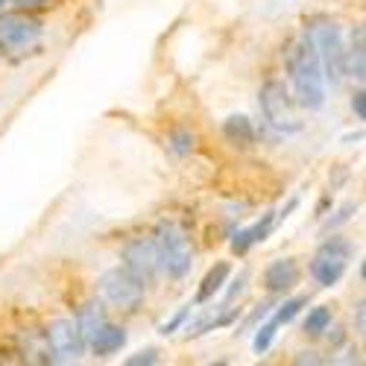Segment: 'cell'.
Masks as SVG:
<instances>
[{
	"label": "cell",
	"mask_w": 366,
	"mask_h": 366,
	"mask_svg": "<svg viewBox=\"0 0 366 366\" xmlns=\"http://www.w3.org/2000/svg\"><path fill=\"white\" fill-rule=\"evenodd\" d=\"M188 317H191V305H188V308H182V311H179V314H176V317H173L170 322H164V325H162L159 331H162L164 337H167V334H173V331H176L179 325H185V320H188Z\"/></svg>",
	"instance_id": "cell-22"
},
{
	"label": "cell",
	"mask_w": 366,
	"mask_h": 366,
	"mask_svg": "<svg viewBox=\"0 0 366 366\" xmlns=\"http://www.w3.org/2000/svg\"><path fill=\"white\" fill-rule=\"evenodd\" d=\"M366 74V53H363V26L357 24L352 29V44L346 47V76H352L357 85H363Z\"/></svg>",
	"instance_id": "cell-16"
},
{
	"label": "cell",
	"mask_w": 366,
	"mask_h": 366,
	"mask_svg": "<svg viewBox=\"0 0 366 366\" xmlns=\"http://www.w3.org/2000/svg\"><path fill=\"white\" fill-rule=\"evenodd\" d=\"M229 276H232V267L226 264V261H220V264H214L208 272H205V279L199 282V290H197V296H194V305H205V302H211L220 290H223V285L229 282Z\"/></svg>",
	"instance_id": "cell-15"
},
{
	"label": "cell",
	"mask_w": 366,
	"mask_h": 366,
	"mask_svg": "<svg viewBox=\"0 0 366 366\" xmlns=\"http://www.w3.org/2000/svg\"><path fill=\"white\" fill-rule=\"evenodd\" d=\"M152 240H156V249H159V264H162V272L167 279L179 282L185 279L191 267H194V252H191V243L185 237V232H182L173 220H162L156 226V234H152Z\"/></svg>",
	"instance_id": "cell-3"
},
{
	"label": "cell",
	"mask_w": 366,
	"mask_h": 366,
	"mask_svg": "<svg viewBox=\"0 0 366 366\" xmlns=\"http://www.w3.org/2000/svg\"><path fill=\"white\" fill-rule=\"evenodd\" d=\"M272 223H276V214H264L258 223H252L249 229H243V232H237L234 237H232V252L234 255H247L255 243H264L267 240V234L272 232Z\"/></svg>",
	"instance_id": "cell-11"
},
{
	"label": "cell",
	"mask_w": 366,
	"mask_h": 366,
	"mask_svg": "<svg viewBox=\"0 0 366 366\" xmlns=\"http://www.w3.org/2000/svg\"><path fill=\"white\" fill-rule=\"evenodd\" d=\"M100 296L117 311H138L147 299V285L135 279L127 267H112L100 279Z\"/></svg>",
	"instance_id": "cell-5"
},
{
	"label": "cell",
	"mask_w": 366,
	"mask_h": 366,
	"mask_svg": "<svg viewBox=\"0 0 366 366\" xmlns=\"http://www.w3.org/2000/svg\"><path fill=\"white\" fill-rule=\"evenodd\" d=\"M261 112L267 117V124L282 132V135H293L302 129V117L296 112V100L290 94V88L282 79H267L261 85Z\"/></svg>",
	"instance_id": "cell-4"
},
{
	"label": "cell",
	"mask_w": 366,
	"mask_h": 366,
	"mask_svg": "<svg viewBox=\"0 0 366 366\" xmlns=\"http://www.w3.org/2000/svg\"><path fill=\"white\" fill-rule=\"evenodd\" d=\"M6 4H9V0H0V9H4V6H6Z\"/></svg>",
	"instance_id": "cell-27"
},
{
	"label": "cell",
	"mask_w": 366,
	"mask_h": 366,
	"mask_svg": "<svg viewBox=\"0 0 366 366\" xmlns=\"http://www.w3.org/2000/svg\"><path fill=\"white\" fill-rule=\"evenodd\" d=\"M305 305H308V296H293V299H285V305H282V308L276 311V314H272V322H276V325H287L302 308H305Z\"/></svg>",
	"instance_id": "cell-19"
},
{
	"label": "cell",
	"mask_w": 366,
	"mask_h": 366,
	"mask_svg": "<svg viewBox=\"0 0 366 366\" xmlns=\"http://www.w3.org/2000/svg\"><path fill=\"white\" fill-rule=\"evenodd\" d=\"M276 331H279V325L272 322V320H269V322H264V325L258 328V334H255V343H252L258 355H264V352L272 346V340H276Z\"/></svg>",
	"instance_id": "cell-20"
},
{
	"label": "cell",
	"mask_w": 366,
	"mask_h": 366,
	"mask_svg": "<svg viewBox=\"0 0 366 366\" xmlns=\"http://www.w3.org/2000/svg\"><path fill=\"white\" fill-rule=\"evenodd\" d=\"M296 363H322V357H317V352H302Z\"/></svg>",
	"instance_id": "cell-26"
},
{
	"label": "cell",
	"mask_w": 366,
	"mask_h": 366,
	"mask_svg": "<svg viewBox=\"0 0 366 366\" xmlns=\"http://www.w3.org/2000/svg\"><path fill=\"white\" fill-rule=\"evenodd\" d=\"M308 36L314 41L317 59H320V68L325 82H331L337 88L346 79V44H343V29L334 24V21H317Z\"/></svg>",
	"instance_id": "cell-2"
},
{
	"label": "cell",
	"mask_w": 366,
	"mask_h": 366,
	"mask_svg": "<svg viewBox=\"0 0 366 366\" xmlns=\"http://www.w3.org/2000/svg\"><path fill=\"white\" fill-rule=\"evenodd\" d=\"M44 340L53 352V363H71L82 357L85 340L79 337L76 322L74 320H53L44 331Z\"/></svg>",
	"instance_id": "cell-9"
},
{
	"label": "cell",
	"mask_w": 366,
	"mask_h": 366,
	"mask_svg": "<svg viewBox=\"0 0 366 366\" xmlns=\"http://www.w3.org/2000/svg\"><path fill=\"white\" fill-rule=\"evenodd\" d=\"M124 267L132 272L135 279H141L147 287L156 282V276L162 272V264H159V249H156V240L152 237H135L124 247Z\"/></svg>",
	"instance_id": "cell-8"
},
{
	"label": "cell",
	"mask_w": 366,
	"mask_h": 366,
	"mask_svg": "<svg viewBox=\"0 0 366 366\" xmlns=\"http://www.w3.org/2000/svg\"><path fill=\"white\" fill-rule=\"evenodd\" d=\"M331 317L334 314H331L328 305H320V308L308 311V317H305V322H302L305 334H311V337H320V334H325L328 325H331Z\"/></svg>",
	"instance_id": "cell-17"
},
{
	"label": "cell",
	"mask_w": 366,
	"mask_h": 366,
	"mask_svg": "<svg viewBox=\"0 0 366 366\" xmlns=\"http://www.w3.org/2000/svg\"><path fill=\"white\" fill-rule=\"evenodd\" d=\"M41 33H44L41 21L24 12L0 15V53H24L41 39Z\"/></svg>",
	"instance_id": "cell-7"
},
{
	"label": "cell",
	"mask_w": 366,
	"mask_h": 366,
	"mask_svg": "<svg viewBox=\"0 0 366 366\" xmlns=\"http://www.w3.org/2000/svg\"><path fill=\"white\" fill-rule=\"evenodd\" d=\"M76 331H79V337L85 340V346L94 340V334L106 325V311H103V305L100 302H88L82 305V308L76 311Z\"/></svg>",
	"instance_id": "cell-14"
},
{
	"label": "cell",
	"mask_w": 366,
	"mask_h": 366,
	"mask_svg": "<svg viewBox=\"0 0 366 366\" xmlns=\"http://www.w3.org/2000/svg\"><path fill=\"white\" fill-rule=\"evenodd\" d=\"M127 366H152V363H159V349H144V352H135L124 360Z\"/></svg>",
	"instance_id": "cell-21"
},
{
	"label": "cell",
	"mask_w": 366,
	"mask_h": 366,
	"mask_svg": "<svg viewBox=\"0 0 366 366\" xmlns=\"http://www.w3.org/2000/svg\"><path fill=\"white\" fill-rule=\"evenodd\" d=\"M167 149L173 152V156H191V152L197 149V138L191 129H173L167 135Z\"/></svg>",
	"instance_id": "cell-18"
},
{
	"label": "cell",
	"mask_w": 366,
	"mask_h": 366,
	"mask_svg": "<svg viewBox=\"0 0 366 366\" xmlns=\"http://www.w3.org/2000/svg\"><path fill=\"white\" fill-rule=\"evenodd\" d=\"M299 276L302 272H299L296 258H279L264 269V287L269 293H287L290 287L299 285Z\"/></svg>",
	"instance_id": "cell-10"
},
{
	"label": "cell",
	"mask_w": 366,
	"mask_h": 366,
	"mask_svg": "<svg viewBox=\"0 0 366 366\" xmlns=\"http://www.w3.org/2000/svg\"><path fill=\"white\" fill-rule=\"evenodd\" d=\"M352 112H355L357 120H366V94H363V88L352 97Z\"/></svg>",
	"instance_id": "cell-23"
},
{
	"label": "cell",
	"mask_w": 366,
	"mask_h": 366,
	"mask_svg": "<svg viewBox=\"0 0 366 366\" xmlns=\"http://www.w3.org/2000/svg\"><path fill=\"white\" fill-rule=\"evenodd\" d=\"M47 4H50V0H15V6H18L21 12H24V9H26V12H29V9H41V6H47Z\"/></svg>",
	"instance_id": "cell-25"
},
{
	"label": "cell",
	"mask_w": 366,
	"mask_h": 366,
	"mask_svg": "<svg viewBox=\"0 0 366 366\" xmlns=\"http://www.w3.org/2000/svg\"><path fill=\"white\" fill-rule=\"evenodd\" d=\"M355 328H357L360 337L366 334V311H363V302H357V308H355Z\"/></svg>",
	"instance_id": "cell-24"
},
{
	"label": "cell",
	"mask_w": 366,
	"mask_h": 366,
	"mask_svg": "<svg viewBox=\"0 0 366 366\" xmlns=\"http://www.w3.org/2000/svg\"><path fill=\"white\" fill-rule=\"evenodd\" d=\"M127 340H129L127 328L109 325V322H106V325L94 334V340H91L88 346H91V352H94V357H112V355H117L120 349L127 346Z\"/></svg>",
	"instance_id": "cell-12"
},
{
	"label": "cell",
	"mask_w": 366,
	"mask_h": 366,
	"mask_svg": "<svg viewBox=\"0 0 366 366\" xmlns=\"http://www.w3.org/2000/svg\"><path fill=\"white\" fill-rule=\"evenodd\" d=\"M352 258V243L346 237H328L322 247L317 249L311 261V276L320 287H334L343 276Z\"/></svg>",
	"instance_id": "cell-6"
},
{
	"label": "cell",
	"mask_w": 366,
	"mask_h": 366,
	"mask_svg": "<svg viewBox=\"0 0 366 366\" xmlns=\"http://www.w3.org/2000/svg\"><path fill=\"white\" fill-rule=\"evenodd\" d=\"M287 76H290V88H293L290 94L296 106L308 112H320L325 106V76L308 33L299 36L287 50Z\"/></svg>",
	"instance_id": "cell-1"
},
{
	"label": "cell",
	"mask_w": 366,
	"mask_h": 366,
	"mask_svg": "<svg viewBox=\"0 0 366 366\" xmlns=\"http://www.w3.org/2000/svg\"><path fill=\"white\" fill-rule=\"evenodd\" d=\"M223 138L237 147V149H249L255 144V127L247 114H232L223 120Z\"/></svg>",
	"instance_id": "cell-13"
}]
</instances>
